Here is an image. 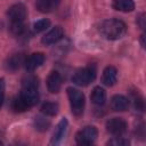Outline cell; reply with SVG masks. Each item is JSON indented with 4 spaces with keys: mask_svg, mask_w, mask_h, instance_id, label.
<instances>
[{
    "mask_svg": "<svg viewBox=\"0 0 146 146\" xmlns=\"http://www.w3.org/2000/svg\"><path fill=\"white\" fill-rule=\"evenodd\" d=\"M107 144L108 145H114V146H125V145H129V140L123 138L122 136H115Z\"/></svg>",
    "mask_w": 146,
    "mask_h": 146,
    "instance_id": "25",
    "label": "cell"
},
{
    "mask_svg": "<svg viewBox=\"0 0 146 146\" xmlns=\"http://www.w3.org/2000/svg\"><path fill=\"white\" fill-rule=\"evenodd\" d=\"M96 66L95 65H88L84 66L82 68H79L72 76V81L73 83H75L76 86L80 87H86L88 84H90L95 78H96Z\"/></svg>",
    "mask_w": 146,
    "mask_h": 146,
    "instance_id": "3",
    "label": "cell"
},
{
    "mask_svg": "<svg viewBox=\"0 0 146 146\" xmlns=\"http://www.w3.org/2000/svg\"><path fill=\"white\" fill-rule=\"evenodd\" d=\"M59 2L60 0H36L35 6L36 9L41 13H50L58 7Z\"/></svg>",
    "mask_w": 146,
    "mask_h": 146,
    "instance_id": "15",
    "label": "cell"
},
{
    "mask_svg": "<svg viewBox=\"0 0 146 146\" xmlns=\"http://www.w3.org/2000/svg\"><path fill=\"white\" fill-rule=\"evenodd\" d=\"M0 145H2V141H0Z\"/></svg>",
    "mask_w": 146,
    "mask_h": 146,
    "instance_id": "29",
    "label": "cell"
},
{
    "mask_svg": "<svg viewBox=\"0 0 146 146\" xmlns=\"http://www.w3.org/2000/svg\"><path fill=\"white\" fill-rule=\"evenodd\" d=\"M67 128H68V122H67V120H66L65 117H63V119L58 122L57 127L55 128V131H54V133H52L50 144H51V145H57V144H59V143L64 139V137L66 136Z\"/></svg>",
    "mask_w": 146,
    "mask_h": 146,
    "instance_id": "8",
    "label": "cell"
},
{
    "mask_svg": "<svg viewBox=\"0 0 146 146\" xmlns=\"http://www.w3.org/2000/svg\"><path fill=\"white\" fill-rule=\"evenodd\" d=\"M5 90H6V82L3 78H0V110L3 105L5 100Z\"/></svg>",
    "mask_w": 146,
    "mask_h": 146,
    "instance_id": "26",
    "label": "cell"
},
{
    "mask_svg": "<svg viewBox=\"0 0 146 146\" xmlns=\"http://www.w3.org/2000/svg\"><path fill=\"white\" fill-rule=\"evenodd\" d=\"M39 80L35 75H27L22 80V88H38Z\"/></svg>",
    "mask_w": 146,
    "mask_h": 146,
    "instance_id": "22",
    "label": "cell"
},
{
    "mask_svg": "<svg viewBox=\"0 0 146 146\" xmlns=\"http://www.w3.org/2000/svg\"><path fill=\"white\" fill-rule=\"evenodd\" d=\"M67 91V97L70 100V106H71V111L75 116H80L82 115L83 111H84V95L82 94V91H80L79 89H75L73 87H68L66 89Z\"/></svg>",
    "mask_w": 146,
    "mask_h": 146,
    "instance_id": "2",
    "label": "cell"
},
{
    "mask_svg": "<svg viewBox=\"0 0 146 146\" xmlns=\"http://www.w3.org/2000/svg\"><path fill=\"white\" fill-rule=\"evenodd\" d=\"M19 97L22 98L24 104L27 106V108H30V107L36 105V103L39 102L38 88H22Z\"/></svg>",
    "mask_w": 146,
    "mask_h": 146,
    "instance_id": "7",
    "label": "cell"
},
{
    "mask_svg": "<svg viewBox=\"0 0 146 146\" xmlns=\"http://www.w3.org/2000/svg\"><path fill=\"white\" fill-rule=\"evenodd\" d=\"M97 136H98L97 128L94 125H88L76 132L75 141L79 145H91L96 140Z\"/></svg>",
    "mask_w": 146,
    "mask_h": 146,
    "instance_id": "4",
    "label": "cell"
},
{
    "mask_svg": "<svg viewBox=\"0 0 146 146\" xmlns=\"http://www.w3.org/2000/svg\"><path fill=\"white\" fill-rule=\"evenodd\" d=\"M63 36H64V30L60 26H55L42 36L41 42L46 46H50V44L58 42Z\"/></svg>",
    "mask_w": 146,
    "mask_h": 146,
    "instance_id": "9",
    "label": "cell"
},
{
    "mask_svg": "<svg viewBox=\"0 0 146 146\" xmlns=\"http://www.w3.org/2000/svg\"><path fill=\"white\" fill-rule=\"evenodd\" d=\"M132 102H133V106H135L136 110H138V111H144V99H143V97L139 95L138 90H137L135 94H132Z\"/></svg>",
    "mask_w": 146,
    "mask_h": 146,
    "instance_id": "24",
    "label": "cell"
},
{
    "mask_svg": "<svg viewBox=\"0 0 146 146\" xmlns=\"http://www.w3.org/2000/svg\"><path fill=\"white\" fill-rule=\"evenodd\" d=\"M137 24L139 25L140 29H145V15L144 14H140L137 17Z\"/></svg>",
    "mask_w": 146,
    "mask_h": 146,
    "instance_id": "27",
    "label": "cell"
},
{
    "mask_svg": "<svg viewBox=\"0 0 146 146\" xmlns=\"http://www.w3.org/2000/svg\"><path fill=\"white\" fill-rule=\"evenodd\" d=\"M10 32L18 36V35H22L24 32H25V24L24 22H10Z\"/></svg>",
    "mask_w": 146,
    "mask_h": 146,
    "instance_id": "21",
    "label": "cell"
},
{
    "mask_svg": "<svg viewBox=\"0 0 146 146\" xmlns=\"http://www.w3.org/2000/svg\"><path fill=\"white\" fill-rule=\"evenodd\" d=\"M144 40H145V34H141L140 35V43H141V47L143 48H145V41Z\"/></svg>",
    "mask_w": 146,
    "mask_h": 146,
    "instance_id": "28",
    "label": "cell"
},
{
    "mask_svg": "<svg viewBox=\"0 0 146 146\" xmlns=\"http://www.w3.org/2000/svg\"><path fill=\"white\" fill-rule=\"evenodd\" d=\"M127 122L121 117H112L106 122V130L113 136H122L127 131Z\"/></svg>",
    "mask_w": 146,
    "mask_h": 146,
    "instance_id": "5",
    "label": "cell"
},
{
    "mask_svg": "<svg viewBox=\"0 0 146 146\" xmlns=\"http://www.w3.org/2000/svg\"><path fill=\"white\" fill-rule=\"evenodd\" d=\"M33 125L38 131H46L50 127V121L44 115H36L33 119Z\"/></svg>",
    "mask_w": 146,
    "mask_h": 146,
    "instance_id": "18",
    "label": "cell"
},
{
    "mask_svg": "<svg viewBox=\"0 0 146 146\" xmlns=\"http://www.w3.org/2000/svg\"><path fill=\"white\" fill-rule=\"evenodd\" d=\"M62 75L57 71H52L49 73L47 78V88L51 94H57L62 88Z\"/></svg>",
    "mask_w": 146,
    "mask_h": 146,
    "instance_id": "11",
    "label": "cell"
},
{
    "mask_svg": "<svg viewBox=\"0 0 146 146\" xmlns=\"http://www.w3.org/2000/svg\"><path fill=\"white\" fill-rule=\"evenodd\" d=\"M112 6L115 10L123 11V13H129L135 9L133 0H113Z\"/></svg>",
    "mask_w": 146,
    "mask_h": 146,
    "instance_id": "17",
    "label": "cell"
},
{
    "mask_svg": "<svg viewBox=\"0 0 146 146\" xmlns=\"http://www.w3.org/2000/svg\"><path fill=\"white\" fill-rule=\"evenodd\" d=\"M99 32L107 40H119L127 33V25L121 19L110 18L100 23Z\"/></svg>",
    "mask_w": 146,
    "mask_h": 146,
    "instance_id": "1",
    "label": "cell"
},
{
    "mask_svg": "<svg viewBox=\"0 0 146 146\" xmlns=\"http://www.w3.org/2000/svg\"><path fill=\"white\" fill-rule=\"evenodd\" d=\"M11 110L15 112V113H22V112H25L27 108V106L24 104V102L22 100V98L19 97V95L17 97H15L13 100H11Z\"/></svg>",
    "mask_w": 146,
    "mask_h": 146,
    "instance_id": "20",
    "label": "cell"
},
{
    "mask_svg": "<svg viewBox=\"0 0 146 146\" xmlns=\"http://www.w3.org/2000/svg\"><path fill=\"white\" fill-rule=\"evenodd\" d=\"M24 62H25V58H24L23 54H15L7 59V62L5 63V67L7 71L15 72L16 70H18L21 67L22 64H24Z\"/></svg>",
    "mask_w": 146,
    "mask_h": 146,
    "instance_id": "14",
    "label": "cell"
},
{
    "mask_svg": "<svg viewBox=\"0 0 146 146\" xmlns=\"http://www.w3.org/2000/svg\"><path fill=\"white\" fill-rule=\"evenodd\" d=\"M7 16L10 19V22H24L27 16L26 7L21 2L15 3L9 7L7 11Z\"/></svg>",
    "mask_w": 146,
    "mask_h": 146,
    "instance_id": "6",
    "label": "cell"
},
{
    "mask_svg": "<svg viewBox=\"0 0 146 146\" xmlns=\"http://www.w3.org/2000/svg\"><path fill=\"white\" fill-rule=\"evenodd\" d=\"M44 62V55L42 52H33L27 58H25V68L29 72H33L39 66H41Z\"/></svg>",
    "mask_w": 146,
    "mask_h": 146,
    "instance_id": "10",
    "label": "cell"
},
{
    "mask_svg": "<svg viewBox=\"0 0 146 146\" xmlns=\"http://www.w3.org/2000/svg\"><path fill=\"white\" fill-rule=\"evenodd\" d=\"M116 79H117V70L112 65L106 66L103 71V74H102L103 84L107 86V87H112L115 84Z\"/></svg>",
    "mask_w": 146,
    "mask_h": 146,
    "instance_id": "12",
    "label": "cell"
},
{
    "mask_svg": "<svg viewBox=\"0 0 146 146\" xmlns=\"http://www.w3.org/2000/svg\"><path fill=\"white\" fill-rule=\"evenodd\" d=\"M90 99L97 106L103 105L105 103V100H106V92H105V90L102 87H95L92 89V91H91Z\"/></svg>",
    "mask_w": 146,
    "mask_h": 146,
    "instance_id": "16",
    "label": "cell"
},
{
    "mask_svg": "<svg viewBox=\"0 0 146 146\" xmlns=\"http://www.w3.org/2000/svg\"><path fill=\"white\" fill-rule=\"evenodd\" d=\"M50 26V21L48 18H42V19H39L34 23L33 25V29L36 33H40L42 31H46L48 27Z\"/></svg>",
    "mask_w": 146,
    "mask_h": 146,
    "instance_id": "23",
    "label": "cell"
},
{
    "mask_svg": "<svg viewBox=\"0 0 146 146\" xmlns=\"http://www.w3.org/2000/svg\"><path fill=\"white\" fill-rule=\"evenodd\" d=\"M111 107L116 112H124L129 107V99L122 95H115L111 99Z\"/></svg>",
    "mask_w": 146,
    "mask_h": 146,
    "instance_id": "13",
    "label": "cell"
},
{
    "mask_svg": "<svg viewBox=\"0 0 146 146\" xmlns=\"http://www.w3.org/2000/svg\"><path fill=\"white\" fill-rule=\"evenodd\" d=\"M58 104L55 103V102H46L42 104L41 106V112L44 114V115H48V116H54L58 113Z\"/></svg>",
    "mask_w": 146,
    "mask_h": 146,
    "instance_id": "19",
    "label": "cell"
}]
</instances>
